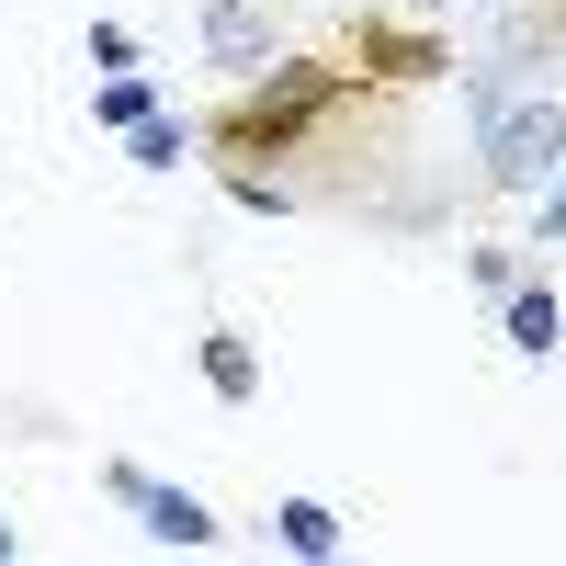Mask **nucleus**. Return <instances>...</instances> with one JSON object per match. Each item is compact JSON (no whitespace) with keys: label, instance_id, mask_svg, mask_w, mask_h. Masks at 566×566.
Returning <instances> with one entry per match:
<instances>
[{"label":"nucleus","instance_id":"nucleus-10","mask_svg":"<svg viewBox=\"0 0 566 566\" xmlns=\"http://www.w3.org/2000/svg\"><path fill=\"white\" fill-rule=\"evenodd\" d=\"M181 148H193V136H181L170 114H148V125H125V159H136V170H181Z\"/></svg>","mask_w":566,"mask_h":566},{"label":"nucleus","instance_id":"nucleus-14","mask_svg":"<svg viewBox=\"0 0 566 566\" xmlns=\"http://www.w3.org/2000/svg\"><path fill=\"white\" fill-rule=\"evenodd\" d=\"M12 555H23V533H12V522H0V566H12Z\"/></svg>","mask_w":566,"mask_h":566},{"label":"nucleus","instance_id":"nucleus-4","mask_svg":"<svg viewBox=\"0 0 566 566\" xmlns=\"http://www.w3.org/2000/svg\"><path fill=\"white\" fill-rule=\"evenodd\" d=\"M205 57L216 69H272L283 45H272V12L261 0H205Z\"/></svg>","mask_w":566,"mask_h":566},{"label":"nucleus","instance_id":"nucleus-8","mask_svg":"<svg viewBox=\"0 0 566 566\" xmlns=\"http://www.w3.org/2000/svg\"><path fill=\"white\" fill-rule=\"evenodd\" d=\"M205 386H216L227 408H250V397H261V363H250L239 328H205Z\"/></svg>","mask_w":566,"mask_h":566},{"label":"nucleus","instance_id":"nucleus-15","mask_svg":"<svg viewBox=\"0 0 566 566\" xmlns=\"http://www.w3.org/2000/svg\"><path fill=\"white\" fill-rule=\"evenodd\" d=\"M386 12H431V0H386Z\"/></svg>","mask_w":566,"mask_h":566},{"label":"nucleus","instance_id":"nucleus-5","mask_svg":"<svg viewBox=\"0 0 566 566\" xmlns=\"http://www.w3.org/2000/svg\"><path fill=\"white\" fill-rule=\"evenodd\" d=\"M136 510H148V544H181V555H205V544L227 533L193 488H159V476H148V499H136Z\"/></svg>","mask_w":566,"mask_h":566},{"label":"nucleus","instance_id":"nucleus-7","mask_svg":"<svg viewBox=\"0 0 566 566\" xmlns=\"http://www.w3.org/2000/svg\"><path fill=\"white\" fill-rule=\"evenodd\" d=\"M555 328H566L555 283H544V272H533V283H510V352H533V363H544V352H555Z\"/></svg>","mask_w":566,"mask_h":566},{"label":"nucleus","instance_id":"nucleus-13","mask_svg":"<svg viewBox=\"0 0 566 566\" xmlns=\"http://www.w3.org/2000/svg\"><path fill=\"white\" fill-rule=\"evenodd\" d=\"M533 205H544V250H555V239H566V170L544 181V193H533Z\"/></svg>","mask_w":566,"mask_h":566},{"label":"nucleus","instance_id":"nucleus-9","mask_svg":"<svg viewBox=\"0 0 566 566\" xmlns=\"http://www.w3.org/2000/svg\"><path fill=\"white\" fill-rule=\"evenodd\" d=\"M91 114H103V125H148V114H159V91L136 80V69H114L103 91H91Z\"/></svg>","mask_w":566,"mask_h":566},{"label":"nucleus","instance_id":"nucleus-2","mask_svg":"<svg viewBox=\"0 0 566 566\" xmlns=\"http://www.w3.org/2000/svg\"><path fill=\"white\" fill-rule=\"evenodd\" d=\"M328 57H340L352 80H374V91H431V80H453V34H431V12H386V0H363Z\"/></svg>","mask_w":566,"mask_h":566},{"label":"nucleus","instance_id":"nucleus-11","mask_svg":"<svg viewBox=\"0 0 566 566\" xmlns=\"http://www.w3.org/2000/svg\"><path fill=\"white\" fill-rule=\"evenodd\" d=\"M464 272H476L488 295H510V283H522V261H510V250H464Z\"/></svg>","mask_w":566,"mask_h":566},{"label":"nucleus","instance_id":"nucleus-1","mask_svg":"<svg viewBox=\"0 0 566 566\" xmlns=\"http://www.w3.org/2000/svg\"><path fill=\"white\" fill-rule=\"evenodd\" d=\"M397 91H374V80H352L340 57H272V69H250L227 103L193 125V148L216 159V170H261V159H317L340 125H374Z\"/></svg>","mask_w":566,"mask_h":566},{"label":"nucleus","instance_id":"nucleus-12","mask_svg":"<svg viewBox=\"0 0 566 566\" xmlns=\"http://www.w3.org/2000/svg\"><path fill=\"white\" fill-rule=\"evenodd\" d=\"M533 34H544V45H566V0H533V12H522V45H533Z\"/></svg>","mask_w":566,"mask_h":566},{"label":"nucleus","instance_id":"nucleus-6","mask_svg":"<svg viewBox=\"0 0 566 566\" xmlns=\"http://www.w3.org/2000/svg\"><path fill=\"white\" fill-rule=\"evenodd\" d=\"M272 533H283V555L328 566V555H340V510H328V499H283V510H272Z\"/></svg>","mask_w":566,"mask_h":566},{"label":"nucleus","instance_id":"nucleus-3","mask_svg":"<svg viewBox=\"0 0 566 566\" xmlns=\"http://www.w3.org/2000/svg\"><path fill=\"white\" fill-rule=\"evenodd\" d=\"M476 159H488V193H544L566 170V103L555 91H510V103L476 114Z\"/></svg>","mask_w":566,"mask_h":566}]
</instances>
